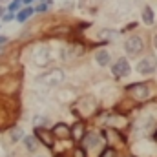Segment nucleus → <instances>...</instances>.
<instances>
[{
    "label": "nucleus",
    "instance_id": "obj_1",
    "mask_svg": "<svg viewBox=\"0 0 157 157\" xmlns=\"http://www.w3.org/2000/svg\"><path fill=\"white\" fill-rule=\"evenodd\" d=\"M124 49H126V53H128L130 57H137V55L143 53V49H144V42H143L141 37L132 35V37H128L126 42H124Z\"/></svg>",
    "mask_w": 157,
    "mask_h": 157
},
{
    "label": "nucleus",
    "instance_id": "obj_2",
    "mask_svg": "<svg viewBox=\"0 0 157 157\" xmlns=\"http://www.w3.org/2000/svg\"><path fill=\"white\" fill-rule=\"evenodd\" d=\"M157 68V59L155 57H146V59H143L139 64H137V71L141 73V75H152L154 71H155Z\"/></svg>",
    "mask_w": 157,
    "mask_h": 157
},
{
    "label": "nucleus",
    "instance_id": "obj_3",
    "mask_svg": "<svg viewBox=\"0 0 157 157\" xmlns=\"http://www.w3.org/2000/svg\"><path fill=\"white\" fill-rule=\"evenodd\" d=\"M112 71H113V75L117 78H122L126 77L128 73H130V62L126 60V59H119L117 62L113 64V68H112Z\"/></svg>",
    "mask_w": 157,
    "mask_h": 157
},
{
    "label": "nucleus",
    "instance_id": "obj_4",
    "mask_svg": "<svg viewBox=\"0 0 157 157\" xmlns=\"http://www.w3.org/2000/svg\"><path fill=\"white\" fill-rule=\"evenodd\" d=\"M130 91L135 99H146L150 95V90L146 84H133V86H130Z\"/></svg>",
    "mask_w": 157,
    "mask_h": 157
},
{
    "label": "nucleus",
    "instance_id": "obj_5",
    "mask_svg": "<svg viewBox=\"0 0 157 157\" xmlns=\"http://www.w3.org/2000/svg\"><path fill=\"white\" fill-rule=\"evenodd\" d=\"M51 135L60 137V139H68V137H71V130H70L64 122H59V124L53 128V133H51Z\"/></svg>",
    "mask_w": 157,
    "mask_h": 157
},
{
    "label": "nucleus",
    "instance_id": "obj_6",
    "mask_svg": "<svg viewBox=\"0 0 157 157\" xmlns=\"http://www.w3.org/2000/svg\"><path fill=\"white\" fill-rule=\"evenodd\" d=\"M95 60H97L99 66H108L110 60H112V57H110V53H108L106 49H101V51L95 53Z\"/></svg>",
    "mask_w": 157,
    "mask_h": 157
},
{
    "label": "nucleus",
    "instance_id": "obj_7",
    "mask_svg": "<svg viewBox=\"0 0 157 157\" xmlns=\"http://www.w3.org/2000/svg\"><path fill=\"white\" fill-rule=\"evenodd\" d=\"M37 135L40 137V141L46 144V146H53V135L51 133H48L44 128H37V132H35Z\"/></svg>",
    "mask_w": 157,
    "mask_h": 157
},
{
    "label": "nucleus",
    "instance_id": "obj_8",
    "mask_svg": "<svg viewBox=\"0 0 157 157\" xmlns=\"http://www.w3.org/2000/svg\"><path fill=\"white\" fill-rule=\"evenodd\" d=\"M82 139H84V144H86L88 148H95V146H99V143H101V137H99L97 133H88V135H84Z\"/></svg>",
    "mask_w": 157,
    "mask_h": 157
},
{
    "label": "nucleus",
    "instance_id": "obj_9",
    "mask_svg": "<svg viewBox=\"0 0 157 157\" xmlns=\"http://www.w3.org/2000/svg\"><path fill=\"white\" fill-rule=\"evenodd\" d=\"M48 59H49V55H48L46 49H39V51L35 53V62H37V66H46V64H48Z\"/></svg>",
    "mask_w": 157,
    "mask_h": 157
},
{
    "label": "nucleus",
    "instance_id": "obj_10",
    "mask_svg": "<svg viewBox=\"0 0 157 157\" xmlns=\"http://www.w3.org/2000/svg\"><path fill=\"white\" fill-rule=\"evenodd\" d=\"M154 11H152V7L150 6H146L144 9H143V22L146 24V26H152L154 24Z\"/></svg>",
    "mask_w": 157,
    "mask_h": 157
},
{
    "label": "nucleus",
    "instance_id": "obj_11",
    "mask_svg": "<svg viewBox=\"0 0 157 157\" xmlns=\"http://www.w3.org/2000/svg\"><path fill=\"white\" fill-rule=\"evenodd\" d=\"M33 13H35V11H33V7H26V9H22V11L17 15V18H18V22H24V20H28Z\"/></svg>",
    "mask_w": 157,
    "mask_h": 157
},
{
    "label": "nucleus",
    "instance_id": "obj_12",
    "mask_svg": "<svg viewBox=\"0 0 157 157\" xmlns=\"http://www.w3.org/2000/svg\"><path fill=\"white\" fill-rule=\"evenodd\" d=\"M82 135H84V126L80 124V122H77L75 126H73V130H71V137H75V139H82Z\"/></svg>",
    "mask_w": 157,
    "mask_h": 157
},
{
    "label": "nucleus",
    "instance_id": "obj_13",
    "mask_svg": "<svg viewBox=\"0 0 157 157\" xmlns=\"http://www.w3.org/2000/svg\"><path fill=\"white\" fill-rule=\"evenodd\" d=\"M24 143H26V146H28L29 152H35L37 150V139L35 137H24Z\"/></svg>",
    "mask_w": 157,
    "mask_h": 157
},
{
    "label": "nucleus",
    "instance_id": "obj_14",
    "mask_svg": "<svg viewBox=\"0 0 157 157\" xmlns=\"http://www.w3.org/2000/svg\"><path fill=\"white\" fill-rule=\"evenodd\" d=\"M49 6H51V0H44L42 4H39V6H37V7H33V11H46Z\"/></svg>",
    "mask_w": 157,
    "mask_h": 157
},
{
    "label": "nucleus",
    "instance_id": "obj_15",
    "mask_svg": "<svg viewBox=\"0 0 157 157\" xmlns=\"http://www.w3.org/2000/svg\"><path fill=\"white\" fill-rule=\"evenodd\" d=\"M11 139H13V141H18V139H24V133H22V130H18V128H15V130L11 132Z\"/></svg>",
    "mask_w": 157,
    "mask_h": 157
},
{
    "label": "nucleus",
    "instance_id": "obj_16",
    "mask_svg": "<svg viewBox=\"0 0 157 157\" xmlns=\"http://www.w3.org/2000/svg\"><path fill=\"white\" fill-rule=\"evenodd\" d=\"M101 157H115V150L113 148H104V152H102Z\"/></svg>",
    "mask_w": 157,
    "mask_h": 157
},
{
    "label": "nucleus",
    "instance_id": "obj_17",
    "mask_svg": "<svg viewBox=\"0 0 157 157\" xmlns=\"http://www.w3.org/2000/svg\"><path fill=\"white\" fill-rule=\"evenodd\" d=\"M20 4H22V0H13V2H11V6H9V9H11V11H15V9H18V7H20Z\"/></svg>",
    "mask_w": 157,
    "mask_h": 157
},
{
    "label": "nucleus",
    "instance_id": "obj_18",
    "mask_svg": "<svg viewBox=\"0 0 157 157\" xmlns=\"http://www.w3.org/2000/svg\"><path fill=\"white\" fill-rule=\"evenodd\" d=\"M75 157H84V154H82V150H77V154H75Z\"/></svg>",
    "mask_w": 157,
    "mask_h": 157
},
{
    "label": "nucleus",
    "instance_id": "obj_19",
    "mask_svg": "<svg viewBox=\"0 0 157 157\" xmlns=\"http://www.w3.org/2000/svg\"><path fill=\"white\" fill-rule=\"evenodd\" d=\"M7 42V37H0V44H6Z\"/></svg>",
    "mask_w": 157,
    "mask_h": 157
},
{
    "label": "nucleus",
    "instance_id": "obj_20",
    "mask_svg": "<svg viewBox=\"0 0 157 157\" xmlns=\"http://www.w3.org/2000/svg\"><path fill=\"white\" fill-rule=\"evenodd\" d=\"M154 46H155V49H157V35H155V39H154Z\"/></svg>",
    "mask_w": 157,
    "mask_h": 157
},
{
    "label": "nucleus",
    "instance_id": "obj_21",
    "mask_svg": "<svg viewBox=\"0 0 157 157\" xmlns=\"http://www.w3.org/2000/svg\"><path fill=\"white\" fill-rule=\"evenodd\" d=\"M2 13H4V9H2V7H0V17H2Z\"/></svg>",
    "mask_w": 157,
    "mask_h": 157
},
{
    "label": "nucleus",
    "instance_id": "obj_22",
    "mask_svg": "<svg viewBox=\"0 0 157 157\" xmlns=\"http://www.w3.org/2000/svg\"><path fill=\"white\" fill-rule=\"evenodd\" d=\"M39 157H40V155H39Z\"/></svg>",
    "mask_w": 157,
    "mask_h": 157
}]
</instances>
